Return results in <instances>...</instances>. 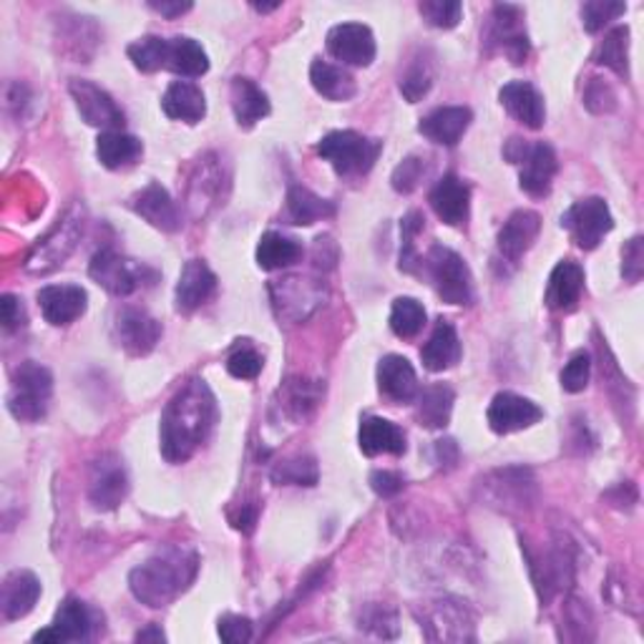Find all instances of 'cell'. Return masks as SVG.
<instances>
[{"label":"cell","instance_id":"obj_1","mask_svg":"<svg viewBox=\"0 0 644 644\" xmlns=\"http://www.w3.org/2000/svg\"><path fill=\"white\" fill-rule=\"evenodd\" d=\"M217 418V398L209 385L201 378L189 381L162 413V456L169 464H187L207 444Z\"/></svg>","mask_w":644,"mask_h":644},{"label":"cell","instance_id":"obj_2","mask_svg":"<svg viewBox=\"0 0 644 644\" xmlns=\"http://www.w3.org/2000/svg\"><path fill=\"white\" fill-rule=\"evenodd\" d=\"M199 569L197 551L187 547H164L128 574L132 594L146 606H167L187 592Z\"/></svg>","mask_w":644,"mask_h":644},{"label":"cell","instance_id":"obj_3","mask_svg":"<svg viewBox=\"0 0 644 644\" xmlns=\"http://www.w3.org/2000/svg\"><path fill=\"white\" fill-rule=\"evenodd\" d=\"M89 274L91 280L98 282L106 292L116 294V298H128V294L152 288L159 280V272L152 270L149 264L136 262L132 257L108 250V247L91 257Z\"/></svg>","mask_w":644,"mask_h":644},{"label":"cell","instance_id":"obj_4","mask_svg":"<svg viewBox=\"0 0 644 644\" xmlns=\"http://www.w3.org/2000/svg\"><path fill=\"white\" fill-rule=\"evenodd\" d=\"M503 156L511 164H517L519 172V187L527 191L529 197H547L551 191V184L559 172L557 154L544 142L529 144L527 139H513L506 142Z\"/></svg>","mask_w":644,"mask_h":644},{"label":"cell","instance_id":"obj_5","mask_svg":"<svg viewBox=\"0 0 644 644\" xmlns=\"http://www.w3.org/2000/svg\"><path fill=\"white\" fill-rule=\"evenodd\" d=\"M383 152V142L367 139L357 132H330L318 144V154L330 162L340 177H363Z\"/></svg>","mask_w":644,"mask_h":644},{"label":"cell","instance_id":"obj_6","mask_svg":"<svg viewBox=\"0 0 644 644\" xmlns=\"http://www.w3.org/2000/svg\"><path fill=\"white\" fill-rule=\"evenodd\" d=\"M53 393V375L49 367L33 361L21 363L13 371L11 393H8V411L23 423H35L49 413Z\"/></svg>","mask_w":644,"mask_h":644},{"label":"cell","instance_id":"obj_7","mask_svg":"<svg viewBox=\"0 0 644 644\" xmlns=\"http://www.w3.org/2000/svg\"><path fill=\"white\" fill-rule=\"evenodd\" d=\"M84 225H86L84 207L73 205L66 215L59 219L56 227H53L43 239H39V245L33 247L29 260H25V270L31 274H49L53 270H59L81 242Z\"/></svg>","mask_w":644,"mask_h":644},{"label":"cell","instance_id":"obj_8","mask_svg":"<svg viewBox=\"0 0 644 644\" xmlns=\"http://www.w3.org/2000/svg\"><path fill=\"white\" fill-rule=\"evenodd\" d=\"M426 272L438 298L448 305H468L474 298V278L466 260L444 245H434L426 255Z\"/></svg>","mask_w":644,"mask_h":644},{"label":"cell","instance_id":"obj_9","mask_svg":"<svg viewBox=\"0 0 644 644\" xmlns=\"http://www.w3.org/2000/svg\"><path fill=\"white\" fill-rule=\"evenodd\" d=\"M561 227L569 229V235L582 250H594L614 229V217L602 197H586L564 211Z\"/></svg>","mask_w":644,"mask_h":644},{"label":"cell","instance_id":"obj_10","mask_svg":"<svg viewBox=\"0 0 644 644\" xmlns=\"http://www.w3.org/2000/svg\"><path fill=\"white\" fill-rule=\"evenodd\" d=\"M272 294V308L274 315L288 322H302L308 320L312 312L322 305V288L320 282L308 278H282L270 284Z\"/></svg>","mask_w":644,"mask_h":644},{"label":"cell","instance_id":"obj_11","mask_svg":"<svg viewBox=\"0 0 644 644\" xmlns=\"http://www.w3.org/2000/svg\"><path fill=\"white\" fill-rule=\"evenodd\" d=\"M227 174L222 169V159L217 154H207L197 162L195 174L189 177L187 205L195 217H205L211 209L225 205L227 195Z\"/></svg>","mask_w":644,"mask_h":644},{"label":"cell","instance_id":"obj_12","mask_svg":"<svg viewBox=\"0 0 644 644\" xmlns=\"http://www.w3.org/2000/svg\"><path fill=\"white\" fill-rule=\"evenodd\" d=\"M128 494L126 466L118 456L106 454L91 466L89 478V499L98 511H114L122 506Z\"/></svg>","mask_w":644,"mask_h":644},{"label":"cell","instance_id":"obj_13","mask_svg":"<svg viewBox=\"0 0 644 644\" xmlns=\"http://www.w3.org/2000/svg\"><path fill=\"white\" fill-rule=\"evenodd\" d=\"M69 91L73 101H76L81 118H84L89 126L106 128V132H122L126 124V116L122 108L116 106L112 94H106L104 89H98L96 84H91V81H81V79L71 81Z\"/></svg>","mask_w":644,"mask_h":644},{"label":"cell","instance_id":"obj_14","mask_svg":"<svg viewBox=\"0 0 644 644\" xmlns=\"http://www.w3.org/2000/svg\"><path fill=\"white\" fill-rule=\"evenodd\" d=\"M489 45L501 51L511 63H523L529 56V35L523 31V11L519 6H496L489 29Z\"/></svg>","mask_w":644,"mask_h":644},{"label":"cell","instance_id":"obj_15","mask_svg":"<svg viewBox=\"0 0 644 644\" xmlns=\"http://www.w3.org/2000/svg\"><path fill=\"white\" fill-rule=\"evenodd\" d=\"M116 343L124 347L128 355L142 357L149 355L162 337V322L152 318L142 308H124L114 322Z\"/></svg>","mask_w":644,"mask_h":644},{"label":"cell","instance_id":"obj_16","mask_svg":"<svg viewBox=\"0 0 644 644\" xmlns=\"http://www.w3.org/2000/svg\"><path fill=\"white\" fill-rule=\"evenodd\" d=\"M541 416H544V411H541L537 403L509 391L494 395L491 406L486 411V420H489L494 434L499 436L531 428L533 423L541 420Z\"/></svg>","mask_w":644,"mask_h":644},{"label":"cell","instance_id":"obj_17","mask_svg":"<svg viewBox=\"0 0 644 644\" xmlns=\"http://www.w3.org/2000/svg\"><path fill=\"white\" fill-rule=\"evenodd\" d=\"M428 640L434 642H466L474 640V620L461 602L440 600L434 602L423 616Z\"/></svg>","mask_w":644,"mask_h":644},{"label":"cell","instance_id":"obj_18","mask_svg":"<svg viewBox=\"0 0 644 644\" xmlns=\"http://www.w3.org/2000/svg\"><path fill=\"white\" fill-rule=\"evenodd\" d=\"M330 56L351 63V66H371L375 59V35L363 23H340L328 33Z\"/></svg>","mask_w":644,"mask_h":644},{"label":"cell","instance_id":"obj_19","mask_svg":"<svg viewBox=\"0 0 644 644\" xmlns=\"http://www.w3.org/2000/svg\"><path fill=\"white\" fill-rule=\"evenodd\" d=\"M541 232V217L531 209H519L506 219V225L501 227L499 239H496V250H499L501 260L519 264L521 257L527 255L537 237Z\"/></svg>","mask_w":644,"mask_h":644},{"label":"cell","instance_id":"obj_20","mask_svg":"<svg viewBox=\"0 0 644 644\" xmlns=\"http://www.w3.org/2000/svg\"><path fill=\"white\" fill-rule=\"evenodd\" d=\"M136 215L146 219L152 227L162 229V232H179L181 229V211L177 207V201L169 197V191L162 187V184H146L142 191H136L128 201Z\"/></svg>","mask_w":644,"mask_h":644},{"label":"cell","instance_id":"obj_21","mask_svg":"<svg viewBox=\"0 0 644 644\" xmlns=\"http://www.w3.org/2000/svg\"><path fill=\"white\" fill-rule=\"evenodd\" d=\"M428 201L440 222L448 227H464L468 209H471V187L461 177H456V174H446L430 189Z\"/></svg>","mask_w":644,"mask_h":644},{"label":"cell","instance_id":"obj_22","mask_svg":"<svg viewBox=\"0 0 644 644\" xmlns=\"http://www.w3.org/2000/svg\"><path fill=\"white\" fill-rule=\"evenodd\" d=\"M39 308L45 322L63 328L79 320L89 308V294L79 284H49L39 290Z\"/></svg>","mask_w":644,"mask_h":644},{"label":"cell","instance_id":"obj_23","mask_svg":"<svg viewBox=\"0 0 644 644\" xmlns=\"http://www.w3.org/2000/svg\"><path fill=\"white\" fill-rule=\"evenodd\" d=\"M91 624H94V616H91L86 602L69 596L59 606L51 627L35 632L33 642H84L91 634Z\"/></svg>","mask_w":644,"mask_h":644},{"label":"cell","instance_id":"obj_24","mask_svg":"<svg viewBox=\"0 0 644 644\" xmlns=\"http://www.w3.org/2000/svg\"><path fill=\"white\" fill-rule=\"evenodd\" d=\"M474 122L471 108L466 106H440L434 108L428 116L420 118L418 132L426 136L428 142L440 144V146H456L464 139V134L468 132V126Z\"/></svg>","mask_w":644,"mask_h":644},{"label":"cell","instance_id":"obj_25","mask_svg":"<svg viewBox=\"0 0 644 644\" xmlns=\"http://www.w3.org/2000/svg\"><path fill=\"white\" fill-rule=\"evenodd\" d=\"M501 106L527 128H541L547 122V104L537 86L529 81H511L499 91Z\"/></svg>","mask_w":644,"mask_h":644},{"label":"cell","instance_id":"obj_26","mask_svg":"<svg viewBox=\"0 0 644 644\" xmlns=\"http://www.w3.org/2000/svg\"><path fill=\"white\" fill-rule=\"evenodd\" d=\"M217 278L209 270L207 262L189 260L181 267L177 292H174V302H177L179 312H195L215 294Z\"/></svg>","mask_w":644,"mask_h":644},{"label":"cell","instance_id":"obj_27","mask_svg":"<svg viewBox=\"0 0 644 644\" xmlns=\"http://www.w3.org/2000/svg\"><path fill=\"white\" fill-rule=\"evenodd\" d=\"M584 292V270L574 260H561L549 274L547 305L557 312L577 308Z\"/></svg>","mask_w":644,"mask_h":644},{"label":"cell","instance_id":"obj_28","mask_svg":"<svg viewBox=\"0 0 644 644\" xmlns=\"http://www.w3.org/2000/svg\"><path fill=\"white\" fill-rule=\"evenodd\" d=\"M378 385L385 398L411 403L418 395V375L403 355H385L378 365Z\"/></svg>","mask_w":644,"mask_h":644},{"label":"cell","instance_id":"obj_29","mask_svg":"<svg viewBox=\"0 0 644 644\" xmlns=\"http://www.w3.org/2000/svg\"><path fill=\"white\" fill-rule=\"evenodd\" d=\"M41 596L39 577L31 572H13L6 577L3 589H0V610L3 620H21L29 614Z\"/></svg>","mask_w":644,"mask_h":644},{"label":"cell","instance_id":"obj_30","mask_svg":"<svg viewBox=\"0 0 644 644\" xmlns=\"http://www.w3.org/2000/svg\"><path fill=\"white\" fill-rule=\"evenodd\" d=\"M423 367L430 373H440L454 367L461 361V340H458L456 328L448 320H438L428 343L420 347Z\"/></svg>","mask_w":644,"mask_h":644},{"label":"cell","instance_id":"obj_31","mask_svg":"<svg viewBox=\"0 0 644 644\" xmlns=\"http://www.w3.org/2000/svg\"><path fill=\"white\" fill-rule=\"evenodd\" d=\"M162 108L174 122L199 124L207 114V101L201 89L191 81H172L162 96Z\"/></svg>","mask_w":644,"mask_h":644},{"label":"cell","instance_id":"obj_32","mask_svg":"<svg viewBox=\"0 0 644 644\" xmlns=\"http://www.w3.org/2000/svg\"><path fill=\"white\" fill-rule=\"evenodd\" d=\"M357 440H361V450L365 456L406 454V436H403V430L388 418H378V416L363 418Z\"/></svg>","mask_w":644,"mask_h":644},{"label":"cell","instance_id":"obj_33","mask_svg":"<svg viewBox=\"0 0 644 644\" xmlns=\"http://www.w3.org/2000/svg\"><path fill=\"white\" fill-rule=\"evenodd\" d=\"M164 69L187 79L205 76V73L209 71L207 51L201 49L195 39H187V35L167 39V49H164Z\"/></svg>","mask_w":644,"mask_h":644},{"label":"cell","instance_id":"obj_34","mask_svg":"<svg viewBox=\"0 0 644 644\" xmlns=\"http://www.w3.org/2000/svg\"><path fill=\"white\" fill-rule=\"evenodd\" d=\"M229 98H232V112L237 124L245 128L255 126L270 114V98H267L264 91L250 79L237 76L232 81V86H229Z\"/></svg>","mask_w":644,"mask_h":644},{"label":"cell","instance_id":"obj_35","mask_svg":"<svg viewBox=\"0 0 644 644\" xmlns=\"http://www.w3.org/2000/svg\"><path fill=\"white\" fill-rule=\"evenodd\" d=\"M144 154V144L132 134L104 132L96 142V156L106 169H126Z\"/></svg>","mask_w":644,"mask_h":644},{"label":"cell","instance_id":"obj_36","mask_svg":"<svg viewBox=\"0 0 644 644\" xmlns=\"http://www.w3.org/2000/svg\"><path fill=\"white\" fill-rule=\"evenodd\" d=\"M310 81L318 94L328 101H351L357 94V84L351 73L320 59L312 61Z\"/></svg>","mask_w":644,"mask_h":644},{"label":"cell","instance_id":"obj_37","mask_svg":"<svg viewBox=\"0 0 644 644\" xmlns=\"http://www.w3.org/2000/svg\"><path fill=\"white\" fill-rule=\"evenodd\" d=\"M333 215H335L333 201L318 197L315 191L302 187V184H292L288 191V217L292 219V225L310 227L320 222V219H328Z\"/></svg>","mask_w":644,"mask_h":644},{"label":"cell","instance_id":"obj_38","mask_svg":"<svg viewBox=\"0 0 644 644\" xmlns=\"http://www.w3.org/2000/svg\"><path fill=\"white\" fill-rule=\"evenodd\" d=\"M418 420L420 426L426 428H446L450 420V413H454V401L456 393L444 383L428 385L418 395Z\"/></svg>","mask_w":644,"mask_h":644},{"label":"cell","instance_id":"obj_39","mask_svg":"<svg viewBox=\"0 0 644 644\" xmlns=\"http://www.w3.org/2000/svg\"><path fill=\"white\" fill-rule=\"evenodd\" d=\"M302 257V247L298 239H292L282 232H264L257 245V264L262 270H282V267L294 264Z\"/></svg>","mask_w":644,"mask_h":644},{"label":"cell","instance_id":"obj_40","mask_svg":"<svg viewBox=\"0 0 644 644\" xmlns=\"http://www.w3.org/2000/svg\"><path fill=\"white\" fill-rule=\"evenodd\" d=\"M594 61L600 66L612 69L616 76H630V29L627 25H616L604 35L600 49L594 53Z\"/></svg>","mask_w":644,"mask_h":644},{"label":"cell","instance_id":"obj_41","mask_svg":"<svg viewBox=\"0 0 644 644\" xmlns=\"http://www.w3.org/2000/svg\"><path fill=\"white\" fill-rule=\"evenodd\" d=\"M491 489L496 491V503L501 506H527L529 489H533L531 474L523 468H506V471H496Z\"/></svg>","mask_w":644,"mask_h":644},{"label":"cell","instance_id":"obj_42","mask_svg":"<svg viewBox=\"0 0 644 644\" xmlns=\"http://www.w3.org/2000/svg\"><path fill=\"white\" fill-rule=\"evenodd\" d=\"M426 325V308L416 298H398L391 310V330L403 340L416 337Z\"/></svg>","mask_w":644,"mask_h":644},{"label":"cell","instance_id":"obj_43","mask_svg":"<svg viewBox=\"0 0 644 644\" xmlns=\"http://www.w3.org/2000/svg\"><path fill=\"white\" fill-rule=\"evenodd\" d=\"M398 86L401 94L406 96L411 104H418V101L428 94L430 86H434V63H430V59L423 56L413 59L408 63V69L403 71Z\"/></svg>","mask_w":644,"mask_h":644},{"label":"cell","instance_id":"obj_44","mask_svg":"<svg viewBox=\"0 0 644 644\" xmlns=\"http://www.w3.org/2000/svg\"><path fill=\"white\" fill-rule=\"evenodd\" d=\"M272 481L280 486H315L318 484L315 458L308 456L288 458V461L272 468Z\"/></svg>","mask_w":644,"mask_h":644},{"label":"cell","instance_id":"obj_45","mask_svg":"<svg viewBox=\"0 0 644 644\" xmlns=\"http://www.w3.org/2000/svg\"><path fill=\"white\" fill-rule=\"evenodd\" d=\"M164 49H167V39H162V35H144V39L128 45L126 53L136 69L144 73H154L164 69Z\"/></svg>","mask_w":644,"mask_h":644},{"label":"cell","instance_id":"obj_46","mask_svg":"<svg viewBox=\"0 0 644 644\" xmlns=\"http://www.w3.org/2000/svg\"><path fill=\"white\" fill-rule=\"evenodd\" d=\"M420 15L426 18L428 25H434V29H456L458 21H461V13H464V6L458 3V0H423L418 6Z\"/></svg>","mask_w":644,"mask_h":644},{"label":"cell","instance_id":"obj_47","mask_svg":"<svg viewBox=\"0 0 644 644\" xmlns=\"http://www.w3.org/2000/svg\"><path fill=\"white\" fill-rule=\"evenodd\" d=\"M320 391L308 381H290L284 385V411L292 413L294 418H305L315 408Z\"/></svg>","mask_w":644,"mask_h":644},{"label":"cell","instance_id":"obj_48","mask_svg":"<svg viewBox=\"0 0 644 644\" xmlns=\"http://www.w3.org/2000/svg\"><path fill=\"white\" fill-rule=\"evenodd\" d=\"M426 172H428V164L423 156H406L398 167H395L393 172V189L398 191V195H411L413 189H418V184L423 181V177H426Z\"/></svg>","mask_w":644,"mask_h":644},{"label":"cell","instance_id":"obj_49","mask_svg":"<svg viewBox=\"0 0 644 644\" xmlns=\"http://www.w3.org/2000/svg\"><path fill=\"white\" fill-rule=\"evenodd\" d=\"M227 371L239 381H255L262 371V355L252 345H237L227 357Z\"/></svg>","mask_w":644,"mask_h":644},{"label":"cell","instance_id":"obj_50","mask_svg":"<svg viewBox=\"0 0 644 644\" xmlns=\"http://www.w3.org/2000/svg\"><path fill=\"white\" fill-rule=\"evenodd\" d=\"M627 6L612 3V0H589L582 6V21L589 33H600L606 23L614 21L616 15H624Z\"/></svg>","mask_w":644,"mask_h":644},{"label":"cell","instance_id":"obj_51","mask_svg":"<svg viewBox=\"0 0 644 644\" xmlns=\"http://www.w3.org/2000/svg\"><path fill=\"white\" fill-rule=\"evenodd\" d=\"M426 219H423L420 211H411V215L403 217V222H401V232H403V239H401V270H406V272H413L416 270V260H418V255H416V242L413 239L418 237V232H423V225Z\"/></svg>","mask_w":644,"mask_h":644},{"label":"cell","instance_id":"obj_52","mask_svg":"<svg viewBox=\"0 0 644 644\" xmlns=\"http://www.w3.org/2000/svg\"><path fill=\"white\" fill-rule=\"evenodd\" d=\"M589 375H592V357L584 351L574 353L572 361L561 371V388L567 393H582L589 385Z\"/></svg>","mask_w":644,"mask_h":644},{"label":"cell","instance_id":"obj_53","mask_svg":"<svg viewBox=\"0 0 644 644\" xmlns=\"http://www.w3.org/2000/svg\"><path fill=\"white\" fill-rule=\"evenodd\" d=\"M361 630L378 634V637H395V632H398V620H395L393 610H385L383 604H371L363 610Z\"/></svg>","mask_w":644,"mask_h":644},{"label":"cell","instance_id":"obj_54","mask_svg":"<svg viewBox=\"0 0 644 644\" xmlns=\"http://www.w3.org/2000/svg\"><path fill=\"white\" fill-rule=\"evenodd\" d=\"M644 274V239L632 237L622 250V278L627 282H640Z\"/></svg>","mask_w":644,"mask_h":644},{"label":"cell","instance_id":"obj_55","mask_svg":"<svg viewBox=\"0 0 644 644\" xmlns=\"http://www.w3.org/2000/svg\"><path fill=\"white\" fill-rule=\"evenodd\" d=\"M219 637L227 644H242V642H250L255 627L252 622L247 620V616H239V614H225L222 620H219Z\"/></svg>","mask_w":644,"mask_h":644},{"label":"cell","instance_id":"obj_56","mask_svg":"<svg viewBox=\"0 0 644 644\" xmlns=\"http://www.w3.org/2000/svg\"><path fill=\"white\" fill-rule=\"evenodd\" d=\"M584 104L589 106V112H594V114H610L616 106V96L610 89V84H604V81L600 79H592V84L586 86Z\"/></svg>","mask_w":644,"mask_h":644},{"label":"cell","instance_id":"obj_57","mask_svg":"<svg viewBox=\"0 0 644 644\" xmlns=\"http://www.w3.org/2000/svg\"><path fill=\"white\" fill-rule=\"evenodd\" d=\"M371 486L373 491L383 496V499H393V496H398L403 491V486H406V478L395 471H375L371 476Z\"/></svg>","mask_w":644,"mask_h":644},{"label":"cell","instance_id":"obj_58","mask_svg":"<svg viewBox=\"0 0 644 644\" xmlns=\"http://www.w3.org/2000/svg\"><path fill=\"white\" fill-rule=\"evenodd\" d=\"M0 312H3V328L6 330H15L25 322V312H23L21 300L13 298V294H3V298H0Z\"/></svg>","mask_w":644,"mask_h":644},{"label":"cell","instance_id":"obj_59","mask_svg":"<svg viewBox=\"0 0 644 644\" xmlns=\"http://www.w3.org/2000/svg\"><path fill=\"white\" fill-rule=\"evenodd\" d=\"M149 8L154 13H159V15H167V18H177V15H181V13H187V11H191V3H156V0H152L149 3Z\"/></svg>","mask_w":644,"mask_h":644},{"label":"cell","instance_id":"obj_60","mask_svg":"<svg viewBox=\"0 0 644 644\" xmlns=\"http://www.w3.org/2000/svg\"><path fill=\"white\" fill-rule=\"evenodd\" d=\"M255 521H257V511H255V509H245V511L239 513V517L235 519V527H237L239 531H252Z\"/></svg>","mask_w":644,"mask_h":644},{"label":"cell","instance_id":"obj_61","mask_svg":"<svg viewBox=\"0 0 644 644\" xmlns=\"http://www.w3.org/2000/svg\"><path fill=\"white\" fill-rule=\"evenodd\" d=\"M149 640H154V642H164V640H167V634L162 632V627H156V624H149V627H146V630H142L139 634H136V642H149Z\"/></svg>","mask_w":644,"mask_h":644},{"label":"cell","instance_id":"obj_62","mask_svg":"<svg viewBox=\"0 0 644 644\" xmlns=\"http://www.w3.org/2000/svg\"><path fill=\"white\" fill-rule=\"evenodd\" d=\"M252 8L257 13H270L274 8H280V3H272V6H260V3H252Z\"/></svg>","mask_w":644,"mask_h":644}]
</instances>
